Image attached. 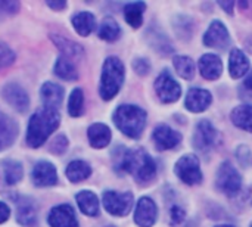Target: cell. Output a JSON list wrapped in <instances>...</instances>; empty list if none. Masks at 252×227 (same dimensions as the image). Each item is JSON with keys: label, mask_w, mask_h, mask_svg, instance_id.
Instances as JSON below:
<instances>
[{"label": "cell", "mask_w": 252, "mask_h": 227, "mask_svg": "<svg viewBox=\"0 0 252 227\" xmlns=\"http://www.w3.org/2000/svg\"><path fill=\"white\" fill-rule=\"evenodd\" d=\"M15 61V53L4 44H0V69L10 65Z\"/></svg>", "instance_id": "obj_37"}, {"label": "cell", "mask_w": 252, "mask_h": 227, "mask_svg": "<svg viewBox=\"0 0 252 227\" xmlns=\"http://www.w3.org/2000/svg\"><path fill=\"white\" fill-rule=\"evenodd\" d=\"M3 171H4V182L10 186L19 183L24 177V167L21 162L15 160H4L3 161Z\"/></svg>", "instance_id": "obj_31"}, {"label": "cell", "mask_w": 252, "mask_h": 227, "mask_svg": "<svg viewBox=\"0 0 252 227\" xmlns=\"http://www.w3.org/2000/svg\"><path fill=\"white\" fill-rule=\"evenodd\" d=\"M121 35V27L114 18H105L99 25V37L105 41H115Z\"/></svg>", "instance_id": "obj_32"}, {"label": "cell", "mask_w": 252, "mask_h": 227, "mask_svg": "<svg viewBox=\"0 0 252 227\" xmlns=\"http://www.w3.org/2000/svg\"><path fill=\"white\" fill-rule=\"evenodd\" d=\"M19 133V127L13 118H10L7 114L0 112V151H4L10 148Z\"/></svg>", "instance_id": "obj_18"}, {"label": "cell", "mask_w": 252, "mask_h": 227, "mask_svg": "<svg viewBox=\"0 0 252 227\" xmlns=\"http://www.w3.org/2000/svg\"><path fill=\"white\" fill-rule=\"evenodd\" d=\"M152 140H154L155 148H157L158 151H170V149L177 148V146L182 143L183 136H182L180 131L171 129V127L167 126V124H158V126L154 129Z\"/></svg>", "instance_id": "obj_11"}, {"label": "cell", "mask_w": 252, "mask_h": 227, "mask_svg": "<svg viewBox=\"0 0 252 227\" xmlns=\"http://www.w3.org/2000/svg\"><path fill=\"white\" fill-rule=\"evenodd\" d=\"M151 62L146 58H136L133 61V69L139 75H148L151 72Z\"/></svg>", "instance_id": "obj_35"}, {"label": "cell", "mask_w": 252, "mask_h": 227, "mask_svg": "<svg viewBox=\"0 0 252 227\" xmlns=\"http://www.w3.org/2000/svg\"><path fill=\"white\" fill-rule=\"evenodd\" d=\"M146 4L143 1H133L124 6V19L133 28H140L143 24V12Z\"/></svg>", "instance_id": "obj_27"}, {"label": "cell", "mask_w": 252, "mask_h": 227, "mask_svg": "<svg viewBox=\"0 0 252 227\" xmlns=\"http://www.w3.org/2000/svg\"><path fill=\"white\" fill-rule=\"evenodd\" d=\"M84 112V92L80 87H75L68 99V114L74 118L81 117Z\"/></svg>", "instance_id": "obj_33"}, {"label": "cell", "mask_w": 252, "mask_h": 227, "mask_svg": "<svg viewBox=\"0 0 252 227\" xmlns=\"http://www.w3.org/2000/svg\"><path fill=\"white\" fill-rule=\"evenodd\" d=\"M65 174H66L69 182L80 183V182L87 180L92 176V167L83 160H75V161H71L68 164V167L65 170Z\"/></svg>", "instance_id": "obj_26"}, {"label": "cell", "mask_w": 252, "mask_h": 227, "mask_svg": "<svg viewBox=\"0 0 252 227\" xmlns=\"http://www.w3.org/2000/svg\"><path fill=\"white\" fill-rule=\"evenodd\" d=\"M219 131L208 120H201L196 127L195 133L192 136V145L196 151L202 154H208L211 149H214L219 145Z\"/></svg>", "instance_id": "obj_7"}, {"label": "cell", "mask_w": 252, "mask_h": 227, "mask_svg": "<svg viewBox=\"0 0 252 227\" xmlns=\"http://www.w3.org/2000/svg\"><path fill=\"white\" fill-rule=\"evenodd\" d=\"M31 180L38 188H47L58 183L56 167L49 161H38L31 171Z\"/></svg>", "instance_id": "obj_16"}, {"label": "cell", "mask_w": 252, "mask_h": 227, "mask_svg": "<svg viewBox=\"0 0 252 227\" xmlns=\"http://www.w3.org/2000/svg\"><path fill=\"white\" fill-rule=\"evenodd\" d=\"M1 97L9 106L18 112H25L30 108V96L18 83H7L1 87Z\"/></svg>", "instance_id": "obj_12"}, {"label": "cell", "mask_w": 252, "mask_h": 227, "mask_svg": "<svg viewBox=\"0 0 252 227\" xmlns=\"http://www.w3.org/2000/svg\"><path fill=\"white\" fill-rule=\"evenodd\" d=\"M242 87H244L245 92H248L250 95H252V69L251 71H248V74H247V77H245V80H244Z\"/></svg>", "instance_id": "obj_43"}, {"label": "cell", "mask_w": 252, "mask_h": 227, "mask_svg": "<svg viewBox=\"0 0 252 227\" xmlns=\"http://www.w3.org/2000/svg\"><path fill=\"white\" fill-rule=\"evenodd\" d=\"M115 155V167L133 176L139 185H151L157 177V164L154 158L142 148L126 149L120 148Z\"/></svg>", "instance_id": "obj_1"}, {"label": "cell", "mask_w": 252, "mask_h": 227, "mask_svg": "<svg viewBox=\"0 0 252 227\" xmlns=\"http://www.w3.org/2000/svg\"><path fill=\"white\" fill-rule=\"evenodd\" d=\"M10 217V208L0 201V225H3L4 222H7V219Z\"/></svg>", "instance_id": "obj_40"}, {"label": "cell", "mask_w": 252, "mask_h": 227, "mask_svg": "<svg viewBox=\"0 0 252 227\" xmlns=\"http://www.w3.org/2000/svg\"><path fill=\"white\" fill-rule=\"evenodd\" d=\"M59 124L61 115L58 109H50L44 106L37 109L28 121L25 137L27 145L30 148H40L46 143L49 136L59 127Z\"/></svg>", "instance_id": "obj_2"}, {"label": "cell", "mask_w": 252, "mask_h": 227, "mask_svg": "<svg viewBox=\"0 0 252 227\" xmlns=\"http://www.w3.org/2000/svg\"><path fill=\"white\" fill-rule=\"evenodd\" d=\"M199 72L205 80L214 81L221 77L223 74V61L219 55L216 53H205L201 56L199 62Z\"/></svg>", "instance_id": "obj_17"}, {"label": "cell", "mask_w": 252, "mask_h": 227, "mask_svg": "<svg viewBox=\"0 0 252 227\" xmlns=\"http://www.w3.org/2000/svg\"><path fill=\"white\" fill-rule=\"evenodd\" d=\"M52 41L61 49L62 52V56L68 58V59H78L83 56L84 50L80 44H77L75 41H71L68 38H63L61 35H52Z\"/></svg>", "instance_id": "obj_29"}, {"label": "cell", "mask_w": 252, "mask_h": 227, "mask_svg": "<svg viewBox=\"0 0 252 227\" xmlns=\"http://www.w3.org/2000/svg\"><path fill=\"white\" fill-rule=\"evenodd\" d=\"M126 78V66L117 56H108L102 65L99 95L103 100L114 99L121 90Z\"/></svg>", "instance_id": "obj_4"}, {"label": "cell", "mask_w": 252, "mask_h": 227, "mask_svg": "<svg viewBox=\"0 0 252 227\" xmlns=\"http://www.w3.org/2000/svg\"><path fill=\"white\" fill-rule=\"evenodd\" d=\"M133 194L131 192H115L106 191L102 196V202L105 210L115 217L127 216L133 208Z\"/></svg>", "instance_id": "obj_8"}, {"label": "cell", "mask_w": 252, "mask_h": 227, "mask_svg": "<svg viewBox=\"0 0 252 227\" xmlns=\"http://www.w3.org/2000/svg\"><path fill=\"white\" fill-rule=\"evenodd\" d=\"M214 227H235V226H232V225H217V226H214Z\"/></svg>", "instance_id": "obj_45"}, {"label": "cell", "mask_w": 252, "mask_h": 227, "mask_svg": "<svg viewBox=\"0 0 252 227\" xmlns=\"http://www.w3.org/2000/svg\"><path fill=\"white\" fill-rule=\"evenodd\" d=\"M77 205L80 211L89 217H96L99 214V199L92 191H81L75 195Z\"/></svg>", "instance_id": "obj_24"}, {"label": "cell", "mask_w": 252, "mask_h": 227, "mask_svg": "<svg viewBox=\"0 0 252 227\" xmlns=\"http://www.w3.org/2000/svg\"><path fill=\"white\" fill-rule=\"evenodd\" d=\"M46 4L50 9H53V10H62V9L66 7V1L65 0H49V1H46Z\"/></svg>", "instance_id": "obj_41"}, {"label": "cell", "mask_w": 252, "mask_h": 227, "mask_svg": "<svg viewBox=\"0 0 252 227\" xmlns=\"http://www.w3.org/2000/svg\"><path fill=\"white\" fill-rule=\"evenodd\" d=\"M158 217V208L152 198L142 196L134 210V223L139 227H152Z\"/></svg>", "instance_id": "obj_13"}, {"label": "cell", "mask_w": 252, "mask_h": 227, "mask_svg": "<svg viewBox=\"0 0 252 227\" xmlns=\"http://www.w3.org/2000/svg\"><path fill=\"white\" fill-rule=\"evenodd\" d=\"M219 6L229 15H233V9H235V1H219Z\"/></svg>", "instance_id": "obj_42"}, {"label": "cell", "mask_w": 252, "mask_h": 227, "mask_svg": "<svg viewBox=\"0 0 252 227\" xmlns=\"http://www.w3.org/2000/svg\"><path fill=\"white\" fill-rule=\"evenodd\" d=\"M202 43L211 49L226 50L230 44V32L223 21L214 19L202 37Z\"/></svg>", "instance_id": "obj_10"}, {"label": "cell", "mask_w": 252, "mask_h": 227, "mask_svg": "<svg viewBox=\"0 0 252 227\" xmlns=\"http://www.w3.org/2000/svg\"><path fill=\"white\" fill-rule=\"evenodd\" d=\"M53 71L59 78H62L65 81H75L78 78V71H77L74 62L65 56H59L56 59Z\"/></svg>", "instance_id": "obj_28"}, {"label": "cell", "mask_w": 252, "mask_h": 227, "mask_svg": "<svg viewBox=\"0 0 252 227\" xmlns=\"http://www.w3.org/2000/svg\"><path fill=\"white\" fill-rule=\"evenodd\" d=\"M155 93L162 103H174L182 96V87L170 71L164 69L155 80Z\"/></svg>", "instance_id": "obj_9"}, {"label": "cell", "mask_w": 252, "mask_h": 227, "mask_svg": "<svg viewBox=\"0 0 252 227\" xmlns=\"http://www.w3.org/2000/svg\"><path fill=\"white\" fill-rule=\"evenodd\" d=\"M230 120L238 129L252 133V105L244 103L236 106L230 112Z\"/></svg>", "instance_id": "obj_25"}, {"label": "cell", "mask_w": 252, "mask_h": 227, "mask_svg": "<svg viewBox=\"0 0 252 227\" xmlns=\"http://www.w3.org/2000/svg\"><path fill=\"white\" fill-rule=\"evenodd\" d=\"M112 120L123 134L130 139H139L146 127L148 114L143 108L137 105L124 103L114 111Z\"/></svg>", "instance_id": "obj_3"}, {"label": "cell", "mask_w": 252, "mask_h": 227, "mask_svg": "<svg viewBox=\"0 0 252 227\" xmlns=\"http://www.w3.org/2000/svg\"><path fill=\"white\" fill-rule=\"evenodd\" d=\"M239 6H241V9H242V7H248V3H247V1H244V3H242V1H241V3H239Z\"/></svg>", "instance_id": "obj_44"}, {"label": "cell", "mask_w": 252, "mask_h": 227, "mask_svg": "<svg viewBox=\"0 0 252 227\" xmlns=\"http://www.w3.org/2000/svg\"><path fill=\"white\" fill-rule=\"evenodd\" d=\"M250 155H251V152H250V149L247 146H239L238 151H236V158H238L239 164L244 165V167L248 165V160L251 158Z\"/></svg>", "instance_id": "obj_38"}, {"label": "cell", "mask_w": 252, "mask_h": 227, "mask_svg": "<svg viewBox=\"0 0 252 227\" xmlns=\"http://www.w3.org/2000/svg\"><path fill=\"white\" fill-rule=\"evenodd\" d=\"M250 71V59L244 53V50L235 47L229 53V74L232 78L238 80L247 75Z\"/></svg>", "instance_id": "obj_19"}, {"label": "cell", "mask_w": 252, "mask_h": 227, "mask_svg": "<svg viewBox=\"0 0 252 227\" xmlns=\"http://www.w3.org/2000/svg\"><path fill=\"white\" fill-rule=\"evenodd\" d=\"M251 227H252V223H251Z\"/></svg>", "instance_id": "obj_46"}, {"label": "cell", "mask_w": 252, "mask_h": 227, "mask_svg": "<svg viewBox=\"0 0 252 227\" xmlns=\"http://www.w3.org/2000/svg\"><path fill=\"white\" fill-rule=\"evenodd\" d=\"M72 27L74 30L81 35V37H87L93 32V30L96 28V18L92 12L84 10V12H77L72 18H71Z\"/></svg>", "instance_id": "obj_23"}, {"label": "cell", "mask_w": 252, "mask_h": 227, "mask_svg": "<svg viewBox=\"0 0 252 227\" xmlns=\"http://www.w3.org/2000/svg\"><path fill=\"white\" fill-rule=\"evenodd\" d=\"M66 148H68V139L63 134L56 136L49 145V151L55 155H62L66 151Z\"/></svg>", "instance_id": "obj_34"}, {"label": "cell", "mask_w": 252, "mask_h": 227, "mask_svg": "<svg viewBox=\"0 0 252 227\" xmlns=\"http://www.w3.org/2000/svg\"><path fill=\"white\" fill-rule=\"evenodd\" d=\"M47 223L50 227H78L74 208L68 204L53 207L47 216Z\"/></svg>", "instance_id": "obj_15"}, {"label": "cell", "mask_w": 252, "mask_h": 227, "mask_svg": "<svg viewBox=\"0 0 252 227\" xmlns=\"http://www.w3.org/2000/svg\"><path fill=\"white\" fill-rule=\"evenodd\" d=\"M173 65H174V69L176 72L185 78V80H192L195 77V61L188 56V55H176L173 58Z\"/></svg>", "instance_id": "obj_30"}, {"label": "cell", "mask_w": 252, "mask_h": 227, "mask_svg": "<svg viewBox=\"0 0 252 227\" xmlns=\"http://www.w3.org/2000/svg\"><path fill=\"white\" fill-rule=\"evenodd\" d=\"M174 173L183 183L189 186L199 185L204 179L202 170H201V161L196 155H192V154L183 155L182 158L177 160L174 165Z\"/></svg>", "instance_id": "obj_6"}, {"label": "cell", "mask_w": 252, "mask_h": 227, "mask_svg": "<svg viewBox=\"0 0 252 227\" xmlns=\"http://www.w3.org/2000/svg\"><path fill=\"white\" fill-rule=\"evenodd\" d=\"M213 103V95L207 89L201 87H192L189 89L186 99H185V108L193 114H201L207 111Z\"/></svg>", "instance_id": "obj_14"}, {"label": "cell", "mask_w": 252, "mask_h": 227, "mask_svg": "<svg viewBox=\"0 0 252 227\" xmlns=\"http://www.w3.org/2000/svg\"><path fill=\"white\" fill-rule=\"evenodd\" d=\"M19 9V3L18 1H0V10L9 13V15H13L16 13Z\"/></svg>", "instance_id": "obj_39"}, {"label": "cell", "mask_w": 252, "mask_h": 227, "mask_svg": "<svg viewBox=\"0 0 252 227\" xmlns=\"http://www.w3.org/2000/svg\"><path fill=\"white\" fill-rule=\"evenodd\" d=\"M87 137H89L90 145H92L94 149H102V148H106V146L111 143L112 133H111V129H109L106 124L94 123V124H92V126L89 127V130H87Z\"/></svg>", "instance_id": "obj_21"}, {"label": "cell", "mask_w": 252, "mask_h": 227, "mask_svg": "<svg viewBox=\"0 0 252 227\" xmlns=\"http://www.w3.org/2000/svg\"><path fill=\"white\" fill-rule=\"evenodd\" d=\"M216 186L217 189L227 195V196H235L241 192L242 189V176L233 167L230 161H224L220 164L217 170V177H216Z\"/></svg>", "instance_id": "obj_5"}, {"label": "cell", "mask_w": 252, "mask_h": 227, "mask_svg": "<svg viewBox=\"0 0 252 227\" xmlns=\"http://www.w3.org/2000/svg\"><path fill=\"white\" fill-rule=\"evenodd\" d=\"M185 219H186V213H185V210L182 207H179V205L171 207V210H170V222H171L173 226H180L185 222Z\"/></svg>", "instance_id": "obj_36"}, {"label": "cell", "mask_w": 252, "mask_h": 227, "mask_svg": "<svg viewBox=\"0 0 252 227\" xmlns=\"http://www.w3.org/2000/svg\"><path fill=\"white\" fill-rule=\"evenodd\" d=\"M40 96H41L44 108L58 109L61 106L62 100H63V87L56 84V83L47 81V83H44L41 86Z\"/></svg>", "instance_id": "obj_20"}, {"label": "cell", "mask_w": 252, "mask_h": 227, "mask_svg": "<svg viewBox=\"0 0 252 227\" xmlns=\"http://www.w3.org/2000/svg\"><path fill=\"white\" fill-rule=\"evenodd\" d=\"M16 220L21 226L24 227H35L37 226V208L30 199H24L18 204L16 208Z\"/></svg>", "instance_id": "obj_22"}]
</instances>
